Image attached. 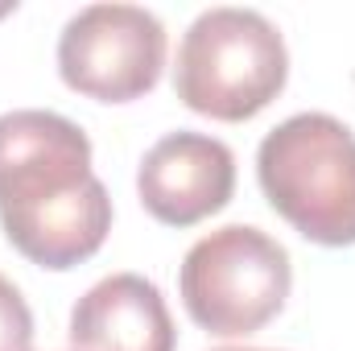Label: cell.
<instances>
[{
  "mask_svg": "<svg viewBox=\"0 0 355 351\" xmlns=\"http://www.w3.org/2000/svg\"><path fill=\"white\" fill-rule=\"evenodd\" d=\"M0 228L42 268H75L103 248L112 198L75 120L42 108L0 116Z\"/></svg>",
  "mask_w": 355,
  "mask_h": 351,
  "instance_id": "6da1fadb",
  "label": "cell"
},
{
  "mask_svg": "<svg viewBox=\"0 0 355 351\" xmlns=\"http://www.w3.org/2000/svg\"><path fill=\"white\" fill-rule=\"evenodd\" d=\"M268 207L322 248L355 244V132L327 112L281 120L257 153Z\"/></svg>",
  "mask_w": 355,
  "mask_h": 351,
  "instance_id": "7a4b0ae2",
  "label": "cell"
},
{
  "mask_svg": "<svg viewBox=\"0 0 355 351\" xmlns=\"http://www.w3.org/2000/svg\"><path fill=\"white\" fill-rule=\"evenodd\" d=\"M289 54L277 25L257 8H207L182 33L174 67L178 99L211 120H252L281 95Z\"/></svg>",
  "mask_w": 355,
  "mask_h": 351,
  "instance_id": "3957f363",
  "label": "cell"
},
{
  "mask_svg": "<svg viewBox=\"0 0 355 351\" xmlns=\"http://www.w3.org/2000/svg\"><path fill=\"white\" fill-rule=\"evenodd\" d=\"M293 264L289 252L261 228L227 223L202 236L178 273L186 314L223 339L252 335L272 323L289 298Z\"/></svg>",
  "mask_w": 355,
  "mask_h": 351,
  "instance_id": "277c9868",
  "label": "cell"
},
{
  "mask_svg": "<svg viewBox=\"0 0 355 351\" xmlns=\"http://www.w3.org/2000/svg\"><path fill=\"white\" fill-rule=\"evenodd\" d=\"M166 25L141 4H87L58 37V75L79 95L128 103L157 87Z\"/></svg>",
  "mask_w": 355,
  "mask_h": 351,
  "instance_id": "5b68a950",
  "label": "cell"
},
{
  "mask_svg": "<svg viewBox=\"0 0 355 351\" xmlns=\"http://www.w3.org/2000/svg\"><path fill=\"white\" fill-rule=\"evenodd\" d=\"M137 190L157 223L190 228L232 203L236 157L207 132H170L145 153Z\"/></svg>",
  "mask_w": 355,
  "mask_h": 351,
  "instance_id": "8992f818",
  "label": "cell"
},
{
  "mask_svg": "<svg viewBox=\"0 0 355 351\" xmlns=\"http://www.w3.org/2000/svg\"><path fill=\"white\" fill-rule=\"evenodd\" d=\"M178 331L162 289L141 273L95 281L71 310L75 351H174Z\"/></svg>",
  "mask_w": 355,
  "mask_h": 351,
  "instance_id": "52a82bcc",
  "label": "cell"
},
{
  "mask_svg": "<svg viewBox=\"0 0 355 351\" xmlns=\"http://www.w3.org/2000/svg\"><path fill=\"white\" fill-rule=\"evenodd\" d=\"M33 348V314L21 298V289L0 273V351Z\"/></svg>",
  "mask_w": 355,
  "mask_h": 351,
  "instance_id": "ba28073f",
  "label": "cell"
},
{
  "mask_svg": "<svg viewBox=\"0 0 355 351\" xmlns=\"http://www.w3.org/2000/svg\"><path fill=\"white\" fill-rule=\"evenodd\" d=\"M219 351H261V348H219Z\"/></svg>",
  "mask_w": 355,
  "mask_h": 351,
  "instance_id": "9c48e42d",
  "label": "cell"
}]
</instances>
